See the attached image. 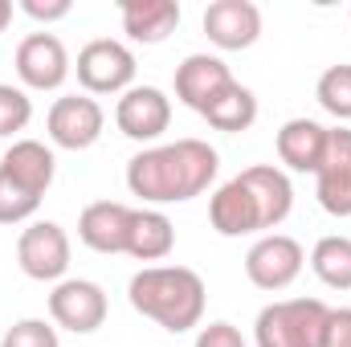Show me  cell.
<instances>
[{
  "mask_svg": "<svg viewBox=\"0 0 351 347\" xmlns=\"http://www.w3.org/2000/svg\"><path fill=\"white\" fill-rule=\"evenodd\" d=\"M294 208V184L274 164H254L225 180L208 200V221L221 237L274 233Z\"/></svg>",
  "mask_w": 351,
  "mask_h": 347,
  "instance_id": "6da1fadb",
  "label": "cell"
},
{
  "mask_svg": "<svg viewBox=\"0 0 351 347\" xmlns=\"http://www.w3.org/2000/svg\"><path fill=\"white\" fill-rule=\"evenodd\" d=\"M217 172H221L217 147H208L204 139H176L160 147H143L127 164V188L143 204H184L208 192Z\"/></svg>",
  "mask_w": 351,
  "mask_h": 347,
  "instance_id": "7a4b0ae2",
  "label": "cell"
},
{
  "mask_svg": "<svg viewBox=\"0 0 351 347\" xmlns=\"http://www.w3.org/2000/svg\"><path fill=\"white\" fill-rule=\"evenodd\" d=\"M127 298L143 319L160 323L172 335H184L200 327L208 290H204V278L188 265H143L127 282Z\"/></svg>",
  "mask_w": 351,
  "mask_h": 347,
  "instance_id": "3957f363",
  "label": "cell"
},
{
  "mask_svg": "<svg viewBox=\"0 0 351 347\" xmlns=\"http://www.w3.org/2000/svg\"><path fill=\"white\" fill-rule=\"evenodd\" d=\"M331 307L323 298H282L262 307L254 323L258 347H323Z\"/></svg>",
  "mask_w": 351,
  "mask_h": 347,
  "instance_id": "277c9868",
  "label": "cell"
},
{
  "mask_svg": "<svg viewBox=\"0 0 351 347\" xmlns=\"http://www.w3.org/2000/svg\"><path fill=\"white\" fill-rule=\"evenodd\" d=\"M74 70H78V82L86 86V94H127L135 86V70L139 66H135V53L123 41L98 37V41L82 45Z\"/></svg>",
  "mask_w": 351,
  "mask_h": 347,
  "instance_id": "5b68a950",
  "label": "cell"
},
{
  "mask_svg": "<svg viewBox=\"0 0 351 347\" xmlns=\"http://www.w3.org/2000/svg\"><path fill=\"white\" fill-rule=\"evenodd\" d=\"M102 127H106V110L90 94H62L45 115V131L53 147H66V152L94 147L102 139Z\"/></svg>",
  "mask_w": 351,
  "mask_h": 347,
  "instance_id": "8992f818",
  "label": "cell"
},
{
  "mask_svg": "<svg viewBox=\"0 0 351 347\" xmlns=\"http://www.w3.org/2000/svg\"><path fill=\"white\" fill-rule=\"evenodd\" d=\"M16 265L33 282H62L70 270V237L58 221H33L16 237Z\"/></svg>",
  "mask_w": 351,
  "mask_h": 347,
  "instance_id": "52a82bcc",
  "label": "cell"
},
{
  "mask_svg": "<svg viewBox=\"0 0 351 347\" xmlns=\"http://www.w3.org/2000/svg\"><path fill=\"white\" fill-rule=\"evenodd\" d=\"M49 319L62 331L90 335L106 323V290L90 278H62L49 294Z\"/></svg>",
  "mask_w": 351,
  "mask_h": 347,
  "instance_id": "ba28073f",
  "label": "cell"
},
{
  "mask_svg": "<svg viewBox=\"0 0 351 347\" xmlns=\"http://www.w3.org/2000/svg\"><path fill=\"white\" fill-rule=\"evenodd\" d=\"M302 265H306V254H302V246L294 237L265 233V237H258L250 246V254H245V278L258 290H269L274 294V290H286L302 274Z\"/></svg>",
  "mask_w": 351,
  "mask_h": 347,
  "instance_id": "9c48e42d",
  "label": "cell"
},
{
  "mask_svg": "<svg viewBox=\"0 0 351 347\" xmlns=\"http://www.w3.org/2000/svg\"><path fill=\"white\" fill-rule=\"evenodd\" d=\"M315 196L331 217H351V127H327V152L315 172Z\"/></svg>",
  "mask_w": 351,
  "mask_h": 347,
  "instance_id": "30bf717a",
  "label": "cell"
},
{
  "mask_svg": "<svg viewBox=\"0 0 351 347\" xmlns=\"http://www.w3.org/2000/svg\"><path fill=\"white\" fill-rule=\"evenodd\" d=\"M114 123H119V131L127 139L152 143L172 127V98L160 86H131L127 94H119Z\"/></svg>",
  "mask_w": 351,
  "mask_h": 347,
  "instance_id": "8fae6325",
  "label": "cell"
},
{
  "mask_svg": "<svg viewBox=\"0 0 351 347\" xmlns=\"http://www.w3.org/2000/svg\"><path fill=\"white\" fill-rule=\"evenodd\" d=\"M12 66L29 90H58L70 78V53H66L62 37H53V33H29L16 45Z\"/></svg>",
  "mask_w": 351,
  "mask_h": 347,
  "instance_id": "7c38bea8",
  "label": "cell"
},
{
  "mask_svg": "<svg viewBox=\"0 0 351 347\" xmlns=\"http://www.w3.org/2000/svg\"><path fill=\"white\" fill-rule=\"evenodd\" d=\"M135 213L131 204L119 200H94L78 217V237L94 254H127L131 250V229H135Z\"/></svg>",
  "mask_w": 351,
  "mask_h": 347,
  "instance_id": "4fadbf2b",
  "label": "cell"
},
{
  "mask_svg": "<svg viewBox=\"0 0 351 347\" xmlns=\"http://www.w3.org/2000/svg\"><path fill=\"white\" fill-rule=\"evenodd\" d=\"M204 37L217 49H250L262 37V8L254 0H213L204 8Z\"/></svg>",
  "mask_w": 351,
  "mask_h": 347,
  "instance_id": "5bb4252c",
  "label": "cell"
},
{
  "mask_svg": "<svg viewBox=\"0 0 351 347\" xmlns=\"http://www.w3.org/2000/svg\"><path fill=\"white\" fill-rule=\"evenodd\" d=\"M237 82L233 74H229V66L217 58V53H188L180 66H176V98L188 106V110H196V115H204V106L221 94V90H229Z\"/></svg>",
  "mask_w": 351,
  "mask_h": 347,
  "instance_id": "9a60e30c",
  "label": "cell"
},
{
  "mask_svg": "<svg viewBox=\"0 0 351 347\" xmlns=\"http://www.w3.org/2000/svg\"><path fill=\"white\" fill-rule=\"evenodd\" d=\"M119 16H123V33L139 45H160L168 41L180 25V4L176 0H123L119 4Z\"/></svg>",
  "mask_w": 351,
  "mask_h": 347,
  "instance_id": "2e32d148",
  "label": "cell"
},
{
  "mask_svg": "<svg viewBox=\"0 0 351 347\" xmlns=\"http://www.w3.org/2000/svg\"><path fill=\"white\" fill-rule=\"evenodd\" d=\"M278 160L290 172H319L323 152H327V127L315 119H290L278 131Z\"/></svg>",
  "mask_w": 351,
  "mask_h": 347,
  "instance_id": "e0dca14e",
  "label": "cell"
},
{
  "mask_svg": "<svg viewBox=\"0 0 351 347\" xmlns=\"http://www.w3.org/2000/svg\"><path fill=\"white\" fill-rule=\"evenodd\" d=\"M0 168L12 176L25 192L45 196L49 184H53V172H58V160H53V152H49L41 139H16V143L4 152Z\"/></svg>",
  "mask_w": 351,
  "mask_h": 347,
  "instance_id": "ac0fdd59",
  "label": "cell"
},
{
  "mask_svg": "<svg viewBox=\"0 0 351 347\" xmlns=\"http://www.w3.org/2000/svg\"><path fill=\"white\" fill-rule=\"evenodd\" d=\"M200 119H208V127H217V131H225V135L250 131V127L258 123V98H254V90L250 86L233 82V86L221 90V94L204 106Z\"/></svg>",
  "mask_w": 351,
  "mask_h": 347,
  "instance_id": "d6986e66",
  "label": "cell"
},
{
  "mask_svg": "<svg viewBox=\"0 0 351 347\" xmlns=\"http://www.w3.org/2000/svg\"><path fill=\"white\" fill-rule=\"evenodd\" d=\"M176 250V225L160 208H139L135 229H131V250L127 258L135 261H164Z\"/></svg>",
  "mask_w": 351,
  "mask_h": 347,
  "instance_id": "ffe728a7",
  "label": "cell"
},
{
  "mask_svg": "<svg viewBox=\"0 0 351 347\" xmlns=\"http://www.w3.org/2000/svg\"><path fill=\"white\" fill-rule=\"evenodd\" d=\"M311 270L323 286L331 290H351V237H319L311 250Z\"/></svg>",
  "mask_w": 351,
  "mask_h": 347,
  "instance_id": "44dd1931",
  "label": "cell"
},
{
  "mask_svg": "<svg viewBox=\"0 0 351 347\" xmlns=\"http://www.w3.org/2000/svg\"><path fill=\"white\" fill-rule=\"evenodd\" d=\"M315 98H319V106H323L331 119L351 123V66L348 62L323 70V78H319V86H315Z\"/></svg>",
  "mask_w": 351,
  "mask_h": 347,
  "instance_id": "7402d4cb",
  "label": "cell"
},
{
  "mask_svg": "<svg viewBox=\"0 0 351 347\" xmlns=\"http://www.w3.org/2000/svg\"><path fill=\"white\" fill-rule=\"evenodd\" d=\"M37 208H41V196L25 192L12 176L0 168V225H21V221H29Z\"/></svg>",
  "mask_w": 351,
  "mask_h": 347,
  "instance_id": "603a6c76",
  "label": "cell"
},
{
  "mask_svg": "<svg viewBox=\"0 0 351 347\" xmlns=\"http://www.w3.org/2000/svg\"><path fill=\"white\" fill-rule=\"evenodd\" d=\"M29 119H33V102H29V94H25L21 86L0 82V135H16V131H25Z\"/></svg>",
  "mask_w": 351,
  "mask_h": 347,
  "instance_id": "cb8c5ba5",
  "label": "cell"
},
{
  "mask_svg": "<svg viewBox=\"0 0 351 347\" xmlns=\"http://www.w3.org/2000/svg\"><path fill=\"white\" fill-rule=\"evenodd\" d=\"M0 347H62L58 344V327L45 319H21L4 331Z\"/></svg>",
  "mask_w": 351,
  "mask_h": 347,
  "instance_id": "d4e9b609",
  "label": "cell"
},
{
  "mask_svg": "<svg viewBox=\"0 0 351 347\" xmlns=\"http://www.w3.org/2000/svg\"><path fill=\"white\" fill-rule=\"evenodd\" d=\"M323 347H351V307H335V311L327 315Z\"/></svg>",
  "mask_w": 351,
  "mask_h": 347,
  "instance_id": "484cf974",
  "label": "cell"
},
{
  "mask_svg": "<svg viewBox=\"0 0 351 347\" xmlns=\"http://www.w3.org/2000/svg\"><path fill=\"white\" fill-rule=\"evenodd\" d=\"M196 347H245V339L233 323H208V327H200Z\"/></svg>",
  "mask_w": 351,
  "mask_h": 347,
  "instance_id": "4316f807",
  "label": "cell"
},
{
  "mask_svg": "<svg viewBox=\"0 0 351 347\" xmlns=\"http://www.w3.org/2000/svg\"><path fill=\"white\" fill-rule=\"evenodd\" d=\"M70 0H21V12L33 16V21H62L70 16Z\"/></svg>",
  "mask_w": 351,
  "mask_h": 347,
  "instance_id": "83f0119b",
  "label": "cell"
},
{
  "mask_svg": "<svg viewBox=\"0 0 351 347\" xmlns=\"http://www.w3.org/2000/svg\"><path fill=\"white\" fill-rule=\"evenodd\" d=\"M8 21H12V4H8V0H0V33L8 29Z\"/></svg>",
  "mask_w": 351,
  "mask_h": 347,
  "instance_id": "f1b7e54d",
  "label": "cell"
}]
</instances>
